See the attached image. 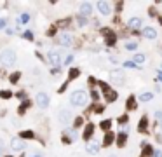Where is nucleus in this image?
Returning a JSON list of instances; mask_svg holds the SVG:
<instances>
[{"mask_svg": "<svg viewBox=\"0 0 162 157\" xmlns=\"http://www.w3.org/2000/svg\"><path fill=\"white\" fill-rule=\"evenodd\" d=\"M110 79H112V82H114V84H117V86H122V84H124V72H122V70L110 72Z\"/></svg>", "mask_w": 162, "mask_h": 157, "instance_id": "3", "label": "nucleus"}, {"mask_svg": "<svg viewBox=\"0 0 162 157\" xmlns=\"http://www.w3.org/2000/svg\"><path fill=\"white\" fill-rule=\"evenodd\" d=\"M33 157H40V155H33Z\"/></svg>", "mask_w": 162, "mask_h": 157, "instance_id": "53", "label": "nucleus"}, {"mask_svg": "<svg viewBox=\"0 0 162 157\" xmlns=\"http://www.w3.org/2000/svg\"><path fill=\"white\" fill-rule=\"evenodd\" d=\"M54 33H56V28H51V30L47 32V35H49V37H52Z\"/></svg>", "mask_w": 162, "mask_h": 157, "instance_id": "41", "label": "nucleus"}, {"mask_svg": "<svg viewBox=\"0 0 162 157\" xmlns=\"http://www.w3.org/2000/svg\"><path fill=\"white\" fill-rule=\"evenodd\" d=\"M77 23H79L80 26H86V25H87V19L84 16H77Z\"/></svg>", "mask_w": 162, "mask_h": 157, "instance_id": "28", "label": "nucleus"}, {"mask_svg": "<svg viewBox=\"0 0 162 157\" xmlns=\"http://www.w3.org/2000/svg\"><path fill=\"white\" fill-rule=\"evenodd\" d=\"M127 119H129L127 115H120V117H119V122H120V124H125V122H127Z\"/></svg>", "mask_w": 162, "mask_h": 157, "instance_id": "38", "label": "nucleus"}, {"mask_svg": "<svg viewBox=\"0 0 162 157\" xmlns=\"http://www.w3.org/2000/svg\"><path fill=\"white\" fill-rule=\"evenodd\" d=\"M157 79H159V80H162V72H159V73H157Z\"/></svg>", "mask_w": 162, "mask_h": 157, "instance_id": "49", "label": "nucleus"}, {"mask_svg": "<svg viewBox=\"0 0 162 157\" xmlns=\"http://www.w3.org/2000/svg\"><path fill=\"white\" fill-rule=\"evenodd\" d=\"M124 68H136V63H134V61H125Z\"/></svg>", "mask_w": 162, "mask_h": 157, "instance_id": "33", "label": "nucleus"}, {"mask_svg": "<svg viewBox=\"0 0 162 157\" xmlns=\"http://www.w3.org/2000/svg\"><path fill=\"white\" fill-rule=\"evenodd\" d=\"M71 60H73V56H68V58L65 60V63H71Z\"/></svg>", "mask_w": 162, "mask_h": 157, "instance_id": "48", "label": "nucleus"}, {"mask_svg": "<svg viewBox=\"0 0 162 157\" xmlns=\"http://www.w3.org/2000/svg\"><path fill=\"white\" fill-rule=\"evenodd\" d=\"M122 7H124V4H122V2H117V9H119V11H122Z\"/></svg>", "mask_w": 162, "mask_h": 157, "instance_id": "43", "label": "nucleus"}, {"mask_svg": "<svg viewBox=\"0 0 162 157\" xmlns=\"http://www.w3.org/2000/svg\"><path fill=\"white\" fill-rule=\"evenodd\" d=\"M4 26H6V19H0V30H2Z\"/></svg>", "mask_w": 162, "mask_h": 157, "instance_id": "46", "label": "nucleus"}, {"mask_svg": "<svg viewBox=\"0 0 162 157\" xmlns=\"http://www.w3.org/2000/svg\"><path fill=\"white\" fill-rule=\"evenodd\" d=\"M0 152H2V141H0Z\"/></svg>", "mask_w": 162, "mask_h": 157, "instance_id": "50", "label": "nucleus"}, {"mask_svg": "<svg viewBox=\"0 0 162 157\" xmlns=\"http://www.w3.org/2000/svg\"><path fill=\"white\" fill-rule=\"evenodd\" d=\"M25 96H26V94H25V92H17V98H21V100H25Z\"/></svg>", "mask_w": 162, "mask_h": 157, "instance_id": "44", "label": "nucleus"}, {"mask_svg": "<svg viewBox=\"0 0 162 157\" xmlns=\"http://www.w3.org/2000/svg\"><path fill=\"white\" fill-rule=\"evenodd\" d=\"M70 25V19H61L60 23H58V26H61V28H66Z\"/></svg>", "mask_w": 162, "mask_h": 157, "instance_id": "32", "label": "nucleus"}, {"mask_svg": "<svg viewBox=\"0 0 162 157\" xmlns=\"http://www.w3.org/2000/svg\"><path fill=\"white\" fill-rule=\"evenodd\" d=\"M37 105L40 108H47L49 107V96L45 92H38L37 94Z\"/></svg>", "mask_w": 162, "mask_h": 157, "instance_id": "4", "label": "nucleus"}, {"mask_svg": "<svg viewBox=\"0 0 162 157\" xmlns=\"http://www.w3.org/2000/svg\"><path fill=\"white\" fill-rule=\"evenodd\" d=\"M86 150L89 152V154H98V152H99V145H98V141H92L91 140L86 145Z\"/></svg>", "mask_w": 162, "mask_h": 157, "instance_id": "12", "label": "nucleus"}, {"mask_svg": "<svg viewBox=\"0 0 162 157\" xmlns=\"http://www.w3.org/2000/svg\"><path fill=\"white\" fill-rule=\"evenodd\" d=\"M94 112H96V114H101V112H105V107H103V105H96V107H94Z\"/></svg>", "mask_w": 162, "mask_h": 157, "instance_id": "36", "label": "nucleus"}, {"mask_svg": "<svg viewBox=\"0 0 162 157\" xmlns=\"http://www.w3.org/2000/svg\"><path fill=\"white\" fill-rule=\"evenodd\" d=\"M71 35H68V33H63V35H60V38H58V44L60 45H63V47H68V45H71Z\"/></svg>", "mask_w": 162, "mask_h": 157, "instance_id": "7", "label": "nucleus"}, {"mask_svg": "<svg viewBox=\"0 0 162 157\" xmlns=\"http://www.w3.org/2000/svg\"><path fill=\"white\" fill-rule=\"evenodd\" d=\"M125 141H127V135L125 133H119V136H117V147H124Z\"/></svg>", "mask_w": 162, "mask_h": 157, "instance_id": "18", "label": "nucleus"}, {"mask_svg": "<svg viewBox=\"0 0 162 157\" xmlns=\"http://www.w3.org/2000/svg\"><path fill=\"white\" fill-rule=\"evenodd\" d=\"M110 157H115V155H110Z\"/></svg>", "mask_w": 162, "mask_h": 157, "instance_id": "54", "label": "nucleus"}, {"mask_svg": "<svg viewBox=\"0 0 162 157\" xmlns=\"http://www.w3.org/2000/svg\"><path fill=\"white\" fill-rule=\"evenodd\" d=\"M160 129H162V120H160Z\"/></svg>", "mask_w": 162, "mask_h": 157, "instance_id": "52", "label": "nucleus"}, {"mask_svg": "<svg viewBox=\"0 0 162 157\" xmlns=\"http://www.w3.org/2000/svg\"><path fill=\"white\" fill-rule=\"evenodd\" d=\"M127 25H129V26L133 28V30H138V28L141 26V19H140V18H131Z\"/></svg>", "mask_w": 162, "mask_h": 157, "instance_id": "15", "label": "nucleus"}, {"mask_svg": "<svg viewBox=\"0 0 162 157\" xmlns=\"http://www.w3.org/2000/svg\"><path fill=\"white\" fill-rule=\"evenodd\" d=\"M7 157H12V155H7Z\"/></svg>", "mask_w": 162, "mask_h": 157, "instance_id": "55", "label": "nucleus"}, {"mask_svg": "<svg viewBox=\"0 0 162 157\" xmlns=\"http://www.w3.org/2000/svg\"><path fill=\"white\" fill-rule=\"evenodd\" d=\"M136 47H138V44L136 42H127L125 44V49H127V51H134Z\"/></svg>", "mask_w": 162, "mask_h": 157, "instance_id": "29", "label": "nucleus"}, {"mask_svg": "<svg viewBox=\"0 0 162 157\" xmlns=\"http://www.w3.org/2000/svg\"><path fill=\"white\" fill-rule=\"evenodd\" d=\"M125 107H127V110H136V100H134V96H129V98H127Z\"/></svg>", "mask_w": 162, "mask_h": 157, "instance_id": "20", "label": "nucleus"}, {"mask_svg": "<svg viewBox=\"0 0 162 157\" xmlns=\"http://www.w3.org/2000/svg\"><path fill=\"white\" fill-rule=\"evenodd\" d=\"M114 138H115V136L108 131L106 135H105V140H103V147H110L112 143H114Z\"/></svg>", "mask_w": 162, "mask_h": 157, "instance_id": "16", "label": "nucleus"}, {"mask_svg": "<svg viewBox=\"0 0 162 157\" xmlns=\"http://www.w3.org/2000/svg\"><path fill=\"white\" fill-rule=\"evenodd\" d=\"M70 103L71 105H75V107H84L87 103V92L84 91H73L71 92V96H70Z\"/></svg>", "mask_w": 162, "mask_h": 157, "instance_id": "1", "label": "nucleus"}, {"mask_svg": "<svg viewBox=\"0 0 162 157\" xmlns=\"http://www.w3.org/2000/svg\"><path fill=\"white\" fill-rule=\"evenodd\" d=\"M143 37L150 38V40L157 38V32H155V28H152V26H146V28H143Z\"/></svg>", "mask_w": 162, "mask_h": 157, "instance_id": "9", "label": "nucleus"}, {"mask_svg": "<svg viewBox=\"0 0 162 157\" xmlns=\"http://www.w3.org/2000/svg\"><path fill=\"white\" fill-rule=\"evenodd\" d=\"M143 150H145V152H143V154H145V155H150L152 152H153V148H152L150 145H145V148H143Z\"/></svg>", "mask_w": 162, "mask_h": 157, "instance_id": "34", "label": "nucleus"}, {"mask_svg": "<svg viewBox=\"0 0 162 157\" xmlns=\"http://www.w3.org/2000/svg\"><path fill=\"white\" fill-rule=\"evenodd\" d=\"M11 96H12V92L7 91V89H2V91H0V98H4V100H9Z\"/></svg>", "mask_w": 162, "mask_h": 157, "instance_id": "25", "label": "nucleus"}, {"mask_svg": "<svg viewBox=\"0 0 162 157\" xmlns=\"http://www.w3.org/2000/svg\"><path fill=\"white\" fill-rule=\"evenodd\" d=\"M92 133H94V124H87L86 126V129H84V140L89 143L92 138Z\"/></svg>", "mask_w": 162, "mask_h": 157, "instance_id": "10", "label": "nucleus"}, {"mask_svg": "<svg viewBox=\"0 0 162 157\" xmlns=\"http://www.w3.org/2000/svg\"><path fill=\"white\" fill-rule=\"evenodd\" d=\"M71 141V138H68V136H65V138H63V143H70Z\"/></svg>", "mask_w": 162, "mask_h": 157, "instance_id": "45", "label": "nucleus"}, {"mask_svg": "<svg viewBox=\"0 0 162 157\" xmlns=\"http://www.w3.org/2000/svg\"><path fill=\"white\" fill-rule=\"evenodd\" d=\"M115 42H117V38H115V35H112V37H106V45H114Z\"/></svg>", "mask_w": 162, "mask_h": 157, "instance_id": "31", "label": "nucleus"}, {"mask_svg": "<svg viewBox=\"0 0 162 157\" xmlns=\"http://www.w3.org/2000/svg\"><path fill=\"white\" fill-rule=\"evenodd\" d=\"M92 12V6L91 4H89V2H82L80 4V16H89V14H91Z\"/></svg>", "mask_w": 162, "mask_h": 157, "instance_id": "8", "label": "nucleus"}, {"mask_svg": "<svg viewBox=\"0 0 162 157\" xmlns=\"http://www.w3.org/2000/svg\"><path fill=\"white\" fill-rule=\"evenodd\" d=\"M25 38H28V40H33V33H32V32H25Z\"/></svg>", "mask_w": 162, "mask_h": 157, "instance_id": "40", "label": "nucleus"}, {"mask_svg": "<svg viewBox=\"0 0 162 157\" xmlns=\"http://www.w3.org/2000/svg\"><path fill=\"white\" fill-rule=\"evenodd\" d=\"M117 96H119V94H117L114 89H106V91H105V98H106V101H108V103L117 101Z\"/></svg>", "mask_w": 162, "mask_h": 157, "instance_id": "13", "label": "nucleus"}, {"mask_svg": "<svg viewBox=\"0 0 162 157\" xmlns=\"http://www.w3.org/2000/svg\"><path fill=\"white\" fill-rule=\"evenodd\" d=\"M0 63L4 66H11L16 63V54H14V51L11 49H6V51H2V54H0Z\"/></svg>", "mask_w": 162, "mask_h": 157, "instance_id": "2", "label": "nucleus"}, {"mask_svg": "<svg viewBox=\"0 0 162 157\" xmlns=\"http://www.w3.org/2000/svg\"><path fill=\"white\" fill-rule=\"evenodd\" d=\"M136 65H141L143 61H145V54H134V60H133Z\"/></svg>", "mask_w": 162, "mask_h": 157, "instance_id": "23", "label": "nucleus"}, {"mask_svg": "<svg viewBox=\"0 0 162 157\" xmlns=\"http://www.w3.org/2000/svg\"><path fill=\"white\" fill-rule=\"evenodd\" d=\"M101 33H103V35H105V37H112V35H115V33L112 32L110 28H103V30H101Z\"/></svg>", "mask_w": 162, "mask_h": 157, "instance_id": "30", "label": "nucleus"}, {"mask_svg": "<svg viewBox=\"0 0 162 157\" xmlns=\"http://www.w3.org/2000/svg\"><path fill=\"white\" fill-rule=\"evenodd\" d=\"M68 119H70V112L68 110H61L60 112V120L63 124H68Z\"/></svg>", "mask_w": 162, "mask_h": 157, "instance_id": "19", "label": "nucleus"}, {"mask_svg": "<svg viewBox=\"0 0 162 157\" xmlns=\"http://www.w3.org/2000/svg\"><path fill=\"white\" fill-rule=\"evenodd\" d=\"M28 107H30V101H28V100H26L25 103H21V107H19V110H17V112H19V115H23V114H25V110H26Z\"/></svg>", "mask_w": 162, "mask_h": 157, "instance_id": "27", "label": "nucleus"}, {"mask_svg": "<svg viewBox=\"0 0 162 157\" xmlns=\"http://www.w3.org/2000/svg\"><path fill=\"white\" fill-rule=\"evenodd\" d=\"M19 138L21 140H32V138H35V133L33 131H21L19 133Z\"/></svg>", "mask_w": 162, "mask_h": 157, "instance_id": "17", "label": "nucleus"}, {"mask_svg": "<svg viewBox=\"0 0 162 157\" xmlns=\"http://www.w3.org/2000/svg\"><path fill=\"white\" fill-rule=\"evenodd\" d=\"M19 21H21V23H28V21H30V14H21Z\"/></svg>", "mask_w": 162, "mask_h": 157, "instance_id": "35", "label": "nucleus"}, {"mask_svg": "<svg viewBox=\"0 0 162 157\" xmlns=\"http://www.w3.org/2000/svg\"><path fill=\"white\" fill-rule=\"evenodd\" d=\"M66 86H68V82H65V84H63V86L60 87V92H63V91H65V89H66Z\"/></svg>", "mask_w": 162, "mask_h": 157, "instance_id": "42", "label": "nucleus"}, {"mask_svg": "<svg viewBox=\"0 0 162 157\" xmlns=\"http://www.w3.org/2000/svg\"><path fill=\"white\" fill-rule=\"evenodd\" d=\"M82 122H84V120H82V117H77V119H75V124H73V126H75V128H80Z\"/></svg>", "mask_w": 162, "mask_h": 157, "instance_id": "37", "label": "nucleus"}, {"mask_svg": "<svg viewBox=\"0 0 162 157\" xmlns=\"http://www.w3.org/2000/svg\"><path fill=\"white\" fill-rule=\"evenodd\" d=\"M11 147H12V150H23V148H25V140L14 138V140L11 141Z\"/></svg>", "mask_w": 162, "mask_h": 157, "instance_id": "11", "label": "nucleus"}, {"mask_svg": "<svg viewBox=\"0 0 162 157\" xmlns=\"http://www.w3.org/2000/svg\"><path fill=\"white\" fill-rule=\"evenodd\" d=\"M159 21H160V23H162V18H159Z\"/></svg>", "mask_w": 162, "mask_h": 157, "instance_id": "51", "label": "nucleus"}, {"mask_svg": "<svg viewBox=\"0 0 162 157\" xmlns=\"http://www.w3.org/2000/svg\"><path fill=\"white\" fill-rule=\"evenodd\" d=\"M153 157H162V152H160V150H157L155 154H153Z\"/></svg>", "mask_w": 162, "mask_h": 157, "instance_id": "47", "label": "nucleus"}, {"mask_svg": "<svg viewBox=\"0 0 162 157\" xmlns=\"http://www.w3.org/2000/svg\"><path fill=\"white\" fill-rule=\"evenodd\" d=\"M91 98H92V100H98V98H99V92H98L96 89H94V91L91 92Z\"/></svg>", "mask_w": 162, "mask_h": 157, "instance_id": "39", "label": "nucleus"}, {"mask_svg": "<svg viewBox=\"0 0 162 157\" xmlns=\"http://www.w3.org/2000/svg\"><path fill=\"white\" fill-rule=\"evenodd\" d=\"M19 79H21V73H19V72H16V73H12V75H11V79H9V80H11V84H16Z\"/></svg>", "mask_w": 162, "mask_h": 157, "instance_id": "26", "label": "nucleus"}, {"mask_svg": "<svg viewBox=\"0 0 162 157\" xmlns=\"http://www.w3.org/2000/svg\"><path fill=\"white\" fill-rule=\"evenodd\" d=\"M146 128H148V119H146V115H143V117L140 119V126H138V131H140V133H145Z\"/></svg>", "mask_w": 162, "mask_h": 157, "instance_id": "14", "label": "nucleus"}, {"mask_svg": "<svg viewBox=\"0 0 162 157\" xmlns=\"http://www.w3.org/2000/svg\"><path fill=\"white\" fill-rule=\"evenodd\" d=\"M152 98H153V94H152V92H143V94L140 96V100H141V101H150Z\"/></svg>", "mask_w": 162, "mask_h": 157, "instance_id": "24", "label": "nucleus"}, {"mask_svg": "<svg viewBox=\"0 0 162 157\" xmlns=\"http://www.w3.org/2000/svg\"><path fill=\"white\" fill-rule=\"evenodd\" d=\"M80 75V70L79 68H70V72H68V79H77V77Z\"/></svg>", "mask_w": 162, "mask_h": 157, "instance_id": "21", "label": "nucleus"}, {"mask_svg": "<svg viewBox=\"0 0 162 157\" xmlns=\"http://www.w3.org/2000/svg\"><path fill=\"white\" fill-rule=\"evenodd\" d=\"M49 61L58 68V66L61 65V53H58V51H51V53H49Z\"/></svg>", "mask_w": 162, "mask_h": 157, "instance_id": "5", "label": "nucleus"}, {"mask_svg": "<svg viewBox=\"0 0 162 157\" xmlns=\"http://www.w3.org/2000/svg\"><path fill=\"white\" fill-rule=\"evenodd\" d=\"M96 7H98V11L101 12L103 16H108V14H110V4H108V2H105V0H99V2H98L96 4Z\"/></svg>", "mask_w": 162, "mask_h": 157, "instance_id": "6", "label": "nucleus"}, {"mask_svg": "<svg viewBox=\"0 0 162 157\" xmlns=\"http://www.w3.org/2000/svg\"><path fill=\"white\" fill-rule=\"evenodd\" d=\"M99 126H101V129L103 131H106V133H108V129H110V126H112V120H101V124H99Z\"/></svg>", "mask_w": 162, "mask_h": 157, "instance_id": "22", "label": "nucleus"}]
</instances>
